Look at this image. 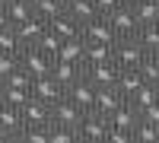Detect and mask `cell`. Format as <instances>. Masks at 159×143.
Wrapping results in <instances>:
<instances>
[{
  "instance_id": "obj_23",
  "label": "cell",
  "mask_w": 159,
  "mask_h": 143,
  "mask_svg": "<svg viewBox=\"0 0 159 143\" xmlns=\"http://www.w3.org/2000/svg\"><path fill=\"white\" fill-rule=\"evenodd\" d=\"M7 16H10L13 25H19V22L29 19V16H35V7L25 3V0H7Z\"/></svg>"
},
{
  "instance_id": "obj_21",
  "label": "cell",
  "mask_w": 159,
  "mask_h": 143,
  "mask_svg": "<svg viewBox=\"0 0 159 143\" xmlns=\"http://www.w3.org/2000/svg\"><path fill=\"white\" fill-rule=\"evenodd\" d=\"M105 60H115V45L86 42V64H105Z\"/></svg>"
},
{
  "instance_id": "obj_37",
  "label": "cell",
  "mask_w": 159,
  "mask_h": 143,
  "mask_svg": "<svg viewBox=\"0 0 159 143\" xmlns=\"http://www.w3.org/2000/svg\"><path fill=\"white\" fill-rule=\"evenodd\" d=\"M3 25H13V22H10V16H7V10H0V29H3Z\"/></svg>"
},
{
  "instance_id": "obj_42",
  "label": "cell",
  "mask_w": 159,
  "mask_h": 143,
  "mask_svg": "<svg viewBox=\"0 0 159 143\" xmlns=\"http://www.w3.org/2000/svg\"><path fill=\"white\" fill-rule=\"evenodd\" d=\"M124 3H130V0H124Z\"/></svg>"
},
{
  "instance_id": "obj_39",
  "label": "cell",
  "mask_w": 159,
  "mask_h": 143,
  "mask_svg": "<svg viewBox=\"0 0 159 143\" xmlns=\"http://www.w3.org/2000/svg\"><path fill=\"white\" fill-rule=\"evenodd\" d=\"M0 10H7V0H0Z\"/></svg>"
},
{
  "instance_id": "obj_41",
  "label": "cell",
  "mask_w": 159,
  "mask_h": 143,
  "mask_svg": "<svg viewBox=\"0 0 159 143\" xmlns=\"http://www.w3.org/2000/svg\"><path fill=\"white\" fill-rule=\"evenodd\" d=\"M25 3H35V0H25Z\"/></svg>"
},
{
  "instance_id": "obj_17",
  "label": "cell",
  "mask_w": 159,
  "mask_h": 143,
  "mask_svg": "<svg viewBox=\"0 0 159 143\" xmlns=\"http://www.w3.org/2000/svg\"><path fill=\"white\" fill-rule=\"evenodd\" d=\"M130 10H134L140 25L159 22V0H130Z\"/></svg>"
},
{
  "instance_id": "obj_14",
  "label": "cell",
  "mask_w": 159,
  "mask_h": 143,
  "mask_svg": "<svg viewBox=\"0 0 159 143\" xmlns=\"http://www.w3.org/2000/svg\"><path fill=\"white\" fill-rule=\"evenodd\" d=\"M13 29H16V35H19V42H22V45H35L38 38L45 35V29H48V22H45V19L38 16V13H35V16H29L25 22H19V25H13Z\"/></svg>"
},
{
  "instance_id": "obj_33",
  "label": "cell",
  "mask_w": 159,
  "mask_h": 143,
  "mask_svg": "<svg viewBox=\"0 0 159 143\" xmlns=\"http://www.w3.org/2000/svg\"><path fill=\"white\" fill-rule=\"evenodd\" d=\"M19 67V54H10V51H0V80H7V76Z\"/></svg>"
},
{
  "instance_id": "obj_32",
  "label": "cell",
  "mask_w": 159,
  "mask_h": 143,
  "mask_svg": "<svg viewBox=\"0 0 159 143\" xmlns=\"http://www.w3.org/2000/svg\"><path fill=\"white\" fill-rule=\"evenodd\" d=\"M137 70L143 73V80H147V83H153V86H156V83H159V54H147Z\"/></svg>"
},
{
  "instance_id": "obj_27",
  "label": "cell",
  "mask_w": 159,
  "mask_h": 143,
  "mask_svg": "<svg viewBox=\"0 0 159 143\" xmlns=\"http://www.w3.org/2000/svg\"><path fill=\"white\" fill-rule=\"evenodd\" d=\"M32 7H35V13H38L45 22H48V19H54V16H61V13L67 10V3H64V0H35Z\"/></svg>"
},
{
  "instance_id": "obj_29",
  "label": "cell",
  "mask_w": 159,
  "mask_h": 143,
  "mask_svg": "<svg viewBox=\"0 0 159 143\" xmlns=\"http://www.w3.org/2000/svg\"><path fill=\"white\" fill-rule=\"evenodd\" d=\"M61 45H64V38H61V35H54L51 29H45V35H42V38H38V42H35V48H38V51H45L48 57H57Z\"/></svg>"
},
{
  "instance_id": "obj_11",
  "label": "cell",
  "mask_w": 159,
  "mask_h": 143,
  "mask_svg": "<svg viewBox=\"0 0 159 143\" xmlns=\"http://www.w3.org/2000/svg\"><path fill=\"white\" fill-rule=\"evenodd\" d=\"M96 92H99V89L92 86L86 76H80L73 86H67V96H70V99H73L83 111H92V108H96Z\"/></svg>"
},
{
  "instance_id": "obj_34",
  "label": "cell",
  "mask_w": 159,
  "mask_h": 143,
  "mask_svg": "<svg viewBox=\"0 0 159 143\" xmlns=\"http://www.w3.org/2000/svg\"><path fill=\"white\" fill-rule=\"evenodd\" d=\"M108 140L111 143H134V131H124V127H108Z\"/></svg>"
},
{
  "instance_id": "obj_26",
  "label": "cell",
  "mask_w": 159,
  "mask_h": 143,
  "mask_svg": "<svg viewBox=\"0 0 159 143\" xmlns=\"http://www.w3.org/2000/svg\"><path fill=\"white\" fill-rule=\"evenodd\" d=\"M156 99H159V96H156V86H153V83H143V86H140V89H137V92L130 96L127 102H130V105H134L137 111H143L147 105H153Z\"/></svg>"
},
{
  "instance_id": "obj_7",
  "label": "cell",
  "mask_w": 159,
  "mask_h": 143,
  "mask_svg": "<svg viewBox=\"0 0 159 143\" xmlns=\"http://www.w3.org/2000/svg\"><path fill=\"white\" fill-rule=\"evenodd\" d=\"M83 42H105V45L118 42V35H115V29H111V22H108L105 13H99L96 19L83 22Z\"/></svg>"
},
{
  "instance_id": "obj_19",
  "label": "cell",
  "mask_w": 159,
  "mask_h": 143,
  "mask_svg": "<svg viewBox=\"0 0 159 143\" xmlns=\"http://www.w3.org/2000/svg\"><path fill=\"white\" fill-rule=\"evenodd\" d=\"M143 83H147V80H143V73H140L137 67H130V70H121V73H118V89L124 92V99H130Z\"/></svg>"
},
{
  "instance_id": "obj_25",
  "label": "cell",
  "mask_w": 159,
  "mask_h": 143,
  "mask_svg": "<svg viewBox=\"0 0 159 143\" xmlns=\"http://www.w3.org/2000/svg\"><path fill=\"white\" fill-rule=\"evenodd\" d=\"M19 140H25V143H51V124H25Z\"/></svg>"
},
{
  "instance_id": "obj_3",
  "label": "cell",
  "mask_w": 159,
  "mask_h": 143,
  "mask_svg": "<svg viewBox=\"0 0 159 143\" xmlns=\"http://www.w3.org/2000/svg\"><path fill=\"white\" fill-rule=\"evenodd\" d=\"M108 127H111V121L105 118V114H99V111H86L83 114V121H80V140H108Z\"/></svg>"
},
{
  "instance_id": "obj_28",
  "label": "cell",
  "mask_w": 159,
  "mask_h": 143,
  "mask_svg": "<svg viewBox=\"0 0 159 143\" xmlns=\"http://www.w3.org/2000/svg\"><path fill=\"white\" fill-rule=\"evenodd\" d=\"M22 42H19V35H16V29L13 25H3L0 29V51H10V54H22Z\"/></svg>"
},
{
  "instance_id": "obj_31",
  "label": "cell",
  "mask_w": 159,
  "mask_h": 143,
  "mask_svg": "<svg viewBox=\"0 0 159 143\" xmlns=\"http://www.w3.org/2000/svg\"><path fill=\"white\" fill-rule=\"evenodd\" d=\"M32 99V89H16V86H3V102L13 108H22Z\"/></svg>"
},
{
  "instance_id": "obj_12",
  "label": "cell",
  "mask_w": 159,
  "mask_h": 143,
  "mask_svg": "<svg viewBox=\"0 0 159 143\" xmlns=\"http://www.w3.org/2000/svg\"><path fill=\"white\" fill-rule=\"evenodd\" d=\"M48 29L54 35H61V38H83V22L73 19L67 10H64L61 16H54V19H48Z\"/></svg>"
},
{
  "instance_id": "obj_16",
  "label": "cell",
  "mask_w": 159,
  "mask_h": 143,
  "mask_svg": "<svg viewBox=\"0 0 159 143\" xmlns=\"http://www.w3.org/2000/svg\"><path fill=\"white\" fill-rule=\"evenodd\" d=\"M57 60H70V64H83L86 67V42L83 38H64V45L57 51Z\"/></svg>"
},
{
  "instance_id": "obj_24",
  "label": "cell",
  "mask_w": 159,
  "mask_h": 143,
  "mask_svg": "<svg viewBox=\"0 0 159 143\" xmlns=\"http://www.w3.org/2000/svg\"><path fill=\"white\" fill-rule=\"evenodd\" d=\"M134 143H159V124L140 118L134 127Z\"/></svg>"
},
{
  "instance_id": "obj_4",
  "label": "cell",
  "mask_w": 159,
  "mask_h": 143,
  "mask_svg": "<svg viewBox=\"0 0 159 143\" xmlns=\"http://www.w3.org/2000/svg\"><path fill=\"white\" fill-rule=\"evenodd\" d=\"M19 64L38 80V76H48V73H51V67H54V57H48L45 51H38L35 45H25L22 54H19Z\"/></svg>"
},
{
  "instance_id": "obj_10",
  "label": "cell",
  "mask_w": 159,
  "mask_h": 143,
  "mask_svg": "<svg viewBox=\"0 0 159 143\" xmlns=\"http://www.w3.org/2000/svg\"><path fill=\"white\" fill-rule=\"evenodd\" d=\"M32 96L35 99H42V102H48V105H54V102L57 99H64V96H67V89H64L57 80H54V76H38V80L32 83Z\"/></svg>"
},
{
  "instance_id": "obj_6",
  "label": "cell",
  "mask_w": 159,
  "mask_h": 143,
  "mask_svg": "<svg viewBox=\"0 0 159 143\" xmlns=\"http://www.w3.org/2000/svg\"><path fill=\"white\" fill-rule=\"evenodd\" d=\"M22 127H25V121H22L19 108H13L0 99V140H19Z\"/></svg>"
},
{
  "instance_id": "obj_15",
  "label": "cell",
  "mask_w": 159,
  "mask_h": 143,
  "mask_svg": "<svg viewBox=\"0 0 159 143\" xmlns=\"http://www.w3.org/2000/svg\"><path fill=\"white\" fill-rule=\"evenodd\" d=\"M83 64H70V60H57L54 57V67H51V76H54V80L64 86V89H67V86H73L76 80H80V76H83Z\"/></svg>"
},
{
  "instance_id": "obj_2",
  "label": "cell",
  "mask_w": 159,
  "mask_h": 143,
  "mask_svg": "<svg viewBox=\"0 0 159 143\" xmlns=\"http://www.w3.org/2000/svg\"><path fill=\"white\" fill-rule=\"evenodd\" d=\"M143 57H147V51L137 38H121V42H115V64L121 70H130V67H140Z\"/></svg>"
},
{
  "instance_id": "obj_30",
  "label": "cell",
  "mask_w": 159,
  "mask_h": 143,
  "mask_svg": "<svg viewBox=\"0 0 159 143\" xmlns=\"http://www.w3.org/2000/svg\"><path fill=\"white\" fill-rule=\"evenodd\" d=\"M76 140H80V131H76V127H67V124L51 121V143H76Z\"/></svg>"
},
{
  "instance_id": "obj_20",
  "label": "cell",
  "mask_w": 159,
  "mask_h": 143,
  "mask_svg": "<svg viewBox=\"0 0 159 143\" xmlns=\"http://www.w3.org/2000/svg\"><path fill=\"white\" fill-rule=\"evenodd\" d=\"M108 121H111L115 127H124V131H134V127H137V121H140V111H137L134 105H130V102H124V105L118 108V111L111 114Z\"/></svg>"
},
{
  "instance_id": "obj_1",
  "label": "cell",
  "mask_w": 159,
  "mask_h": 143,
  "mask_svg": "<svg viewBox=\"0 0 159 143\" xmlns=\"http://www.w3.org/2000/svg\"><path fill=\"white\" fill-rule=\"evenodd\" d=\"M108 22H111V29L118 35V42H121V38H137V32H140V22L134 16V10H130V3H121L118 10H111Z\"/></svg>"
},
{
  "instance_id": "obj_36",
  "label": "cell",
  "mask_w": 159,
  "mask_h": 143,
  "mask_svg": "<svg viewBox=\"0 0 159 143\" xmlns=\"http://www.w3.org/2000/svg\"><path fill=\"white\" fill-rule=\"evenodd\" d=\"M121 3H124V0H96V7H99V13H105V16H108L111 10H118Z\"/></svg>"
},
{
  "instance_id": "obj_13",
  "label": "cell",
  "mask_w": 159,
  "mask_h": 143,
  "mask_svg": "<svg viewBox=\"0 0 159 143\" xmlns=\"http://www.w3.org/2000/svg\"><path fill=\"white\" fill-rule=\"evenodd\" d=\"M19 114H22L25 124H51V105L42 102V99H35V96L19 108Z\"/></svg>"
},
{
  "instance_id": "obj_40",
  "label": "cell",
  "mask_w": 159,
  "mask_h": 143,
  "mask_svg": "<svg viewBox=\"0 0 159 143\" xmlns=\"http://www.w3.org/2000/svg\"><path fill=\"white\" fill-rule=\"evenodd\" d=\"M156 96H159V83H156Z\"/></svg>"
},
{
  "instance_id": "obj_5",
  "label": "cell",
  "mask_w": 159,
  "mask_h": 143,
  "mask_svg": "<svg viewBox=\"0 0 159 143\" xmlns=\"http://www.w3.org/2000/svg\"><path fill=\"white\" fill-rule=\"evenodd\" d=\"M118 73H121V67H118L115 60H105V64H86L83 76L96 86V89H105V86H118Z\"/></svg>"
},
{
  "instance_id": "obj_38",
  "label": "cell",
  "mask_w": 159,
  "mask_h": 143,
  "mask_svg": "<svg viewBox=\"0 0 159 143\" xmlns=\"http://www.w3.org/2000/svg\"><path fill=\"white\" fill-rule=\"evenodd\" d=\"M3 86H7V83H3V80H0V99H3Z\"/></svg>"
},
{
  "instance_id": "obj_22",
  "label": "cell",
  "mask_w": 159,
  "mask_h": 143,
  "mask_svg": "<svg viewBox=\"0 0 159 143\" xmlns=\"http://www.w3.org/2000/svg\"><path fill=\"white\" fill-rule=\"evenodd\" d=\"M137 42L143 45V51H147V54H159V22L140 25V32H137Z\"/></svg>"
},
{
  "instance_id": "obj_18",
  "label": "cell",
  "mask_w": 159,
  "mask_h": 143,
  "mask_svg": "<svg viewBox=\"0 0 159 143\" xmlns=\"http://www.w3.org/2000/svg\"><path fill=\"white\" fill-rule=\"evenodd\" d=\"M64 3H67V13H70L73 19H80V22H89V19L99 16L96 0H64Z\"/></svg>"
},
{
  "instance_id": "obj_35",
  "label": "cell",
  "mask_w": 159,
  "mask_h": 143,
  "mask_svg": "<svg viewBox=\"0 0 159 143\" xmlns=\"http://www.w3.org/2000/svg\"><path fill=\"white\" fill-rule=\"evenodd\" d=\"M140 118H147V121H156V124H159V99L153 102V105H147V108L140 111Z\"/></svg>"
},
{
  "instance_id": "obj_9",
  "label": "cell",
  "mask_w": 159,
  "mask_h": 143,
  "mask_svg": "<svg viewBox=\"0 0 159 143\" xmlns=\"http://www.w3.org/2000/svg\"><path fill=\"white\" fill-rule=\"evenodd\" d=\"M124 102H127V99H124V92H121L118 86H105V89H99V92H96V108H92V111H99V114H105V118H111V114L121 108Z\"/></svg>"
},
{
  "instance_id": "obj_8",
  "label": "cell",
  "mask_w": 159,
  "mask_h": 143,
  "mask_svg": "<svg viewBox=\"0 0 159 143\" xmlns=\"http://www.w3.org/2000/svg\"><path fill=\"white\" fill-rule=\"evenodd\" d=\"M83 108L76 105V102L70 96H64L57 99L54 105H51V121H57V124H67V127H80V121H83Z\"/></svg>"
}]
</instances>
